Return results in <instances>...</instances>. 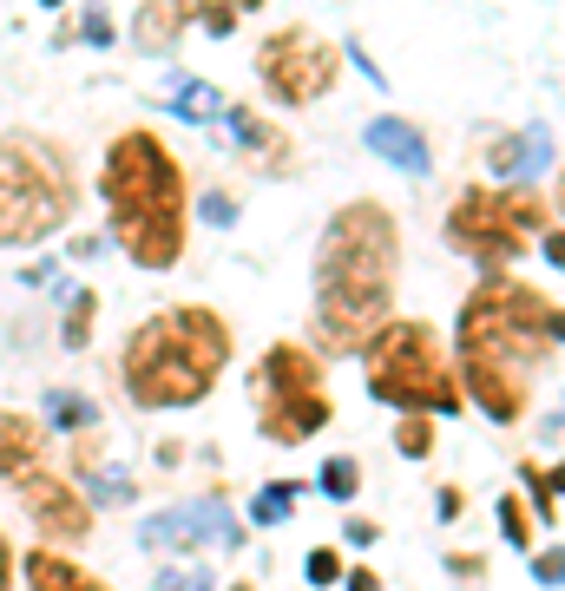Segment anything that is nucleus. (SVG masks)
<instances>
[{
	"label": "nucleus",
	"mask_w": 565,
	"mask_h": 591,
	"mask_svg": "<svg viewBox=\"0 0 565 591\" xmlns=\"http://www.w3.org/2000/svg\"><path fill=\"white\" fill-rule=\"evenodd\" d=\"M560 355V303L533 283L487 276L461 309V382L487 421H520L533 375Z\"/></svg>",
	"instance_id": "obj_1"
},
{
	"label": "nucleus",
	"mask_w": 565,
	"mask_h": 591,
	"mask_svg": "<svg viewBox=\"0 0 565 591\" xmlns=\"http://www.w3.org/2000/svg\"><path fill=\"white\" fill-rule=\"evenodd\" d=\"M395 270H402V237L382 204H349L329 217L316 250V336L329 355H355L388 322Z\"/></svg>",
	"instance_id": "obj_2"
},
{
	"label": "nucleus",
	"mask_w": 565,
	"mask_h": 591,
	"mask_svg": "<svg viewBox=\"0 0 565 591\" xmlns=\"http://www.w3.org/2000/svg\"><path fill=\"white\" fill-rule=\"evenodd\" d=\"M105 204L118 250L138 270H171L184 257V171L151 132H125L105 151Z\"/></svg>",
	"instance_id": "obj_3"
},
{
	"label": "nucleus",
	"mask_w": 565,
	"mask_h": 591,
	"mask_svg": "<svg viewBox=\"0 0 565 591\" xmlns=\"http://www.w3.org/2000/svg\"><path fill=\"white\" fill-rule=\"evenodd\" d=\"M230 362V329L224 316L184 303L158 309L132 329L125 342V395L132 408H197Z\"/></svg>",
	"instance_id": "obj_4"
},
{
	"label": "nucleus",
	"mask_w": 565,
	"mask_h": 591,
	"mask_svg": "<svg viewBox=\"0 0 565 591\" xmlns=\"http://www.w3.org/2000/svg\"><path fill=\"white\" fill-rule=\"evenodd\" d=\"M362 362H369V395L402 408V414H454V408H467L434 322H382L362 342Z\"/></svg>",
	"instance_id": "obj_5"
},
{
	"label": "nucleus",
	"mask_w": 565,
	"mask_h": 591,
	"mask_svg": "<svg viewBox=\"0 0 565 591\" xmlns=\"http://www.w3.org/2000/svg\"><path fill=\"white\" fill-rule=\"evenodd\" d=\"M72 204L79 191H72L66 158L33 132H7L0 138V243L53 237L72 217Z\"/></svg>",
	"instance_id": "obj_6"
},
{
	"label": "nucleus",
	"mask_w": 565,
	"mask_h": 591,
	"mask_svg": "<svg viewBox=\"0 0 565 591\" xmlns=\"http://www.w3.org/2000/svg\"><path fill=\"white\" fill-rule=\"evenodd\" d=\"M329 414H336V401L323 388V362L296 342H276L257 362V428L276 447H303L309 434L329 428Z\"/></svg>",
	"instance_id": "obj_7"
},
{
	"label": "nucleus",
	"mask_w": 565,
	"mask_h": 591,
	"mask_svg": "<svg viewBox=\"0 0 565 591\" xmlns=\"http://www.w3.org/2000/svg\"><path fill=\"white\" fill-rule=\"evenodd\" d=\"M533 230H546V237L560 230V211H553L540 191H467V197L454 204V217H448V243H454L461 257L487 263V270L513 263Z\"/></svg>",
	"instance_id": "obj_8"
},
{
	"label": "nucleus",
	"mask_w": 565,
	"mask_h": 591,
	"mask_svg": "<svg viewBox=\"0 0 565 591\" xmlns=\"http://www.w3.org/2000/svg\"><path fill=\"white\" fill-rule=\"evenodd\" d=\"M257 72H263V86H270L283 105H309V99H323V92L336 86L342 53H336L323 33H309V26H283V33L263 39Z\"/></svg>",
	"instance_id": "obj_9"
},
{
	"label": "nucleus",
	"mask_w": 565,
	"mask_h": 591,
	"mask_svg": "<svg viewBox=\"0 0 565 591\" xmlns=\"http://www.w3.org/2000/svg\"><path fill=\"white\" fill-rule=\"evenodd\" d=\"M20 507H26V520L59 546H86V533H92V507L79 500V487H66V474H20Z\"/></svg>",
	"instance_id": "obj_10"
},
{
	"label": "nucleus",
	"mask_w": 565,
	"mask_h": 591,
	"mask_svg": "<svg viewBox=\"0 0 565 591\" xmlns=\"http://www.w3.org/2000/svg\"><path fill=\"white\" fill-rule=\"evenodd\" d=\"M138 539L151 546V553H197V546H211V539H224V546H237V526L224 520V507H211V500H197V507H184V513H165V520H145L138 526Z\"/></svg>",
	"instance_id": "obj_11"
},
{
	"label": "nucleus",
	"mask_w": 565,
	"mask_h": 591,
	"mask_svg": "<svg viewBox=\"0 0 565 591\" xmlns=\"http://www.w3.org/2000/svg\"><path fill=\"white\" fill-rule=\"evenodd\" d=\"M191 13H204V0H145L138 20H132L138 53H165V46H178V33L191 26Z\"/></svg>",
	"instance_id": "obj_12"
},
{
	"label": "nucleus",
	"mask_w": 565,
	"mask_h": 591,
	"mask_svg": "<svg viewBox=\"0 0 565 591\" xmlns=\"http://www.w3.org/2000/svg\"><path fill=\"white\" fill-rule=\"evenodd\" d=\"M369 151H375V158H388V164H402V171H415V178L434 164L428 138H421L408 118H375V125H369Z\"/></svg>",
	"instance_id": "obj_13"
},
{
	"label": "nucleus",
	"mask_w": 565,
	"mask_h": 591,
	"mask_svg": "<svg viewBox=\"0 0 565 591\" xmlns=\"http://www.w3.org/2000/svg\"><path fill=\"white\" fill-rule=\"evenodd\" d=\"M487 164L500 178H540L553 164V132H527V138H494L487 145Z\"/></svg>",
	"instance_id": "obj_14"
},
{
	"label": "nucleus",
	"mask_w": 565,
	"mask_h": 591,
	"mask_svg": "<svg viewBox=\"0 0 565 591\" xmlns=\"http://www.w3.org/2000/svg\"><path fill=\"white\" fill-rule=\"evenodd\" d=\"M39 454H46L39 421H26V414H7V408H0V480L33 474V467H39Z\"/></svg>",
	"instance_id": "obj_15"
},
{
	"label": "nucleus",
	"mask_w": 565,
	"mask_h": 591,
	"mask_svg": "<svg viewBox=\"0 0 565 591\" xmlns=\"http://www.w3.org/2000/svg\"><path fill=\"white\" fill-rule=\"evenodd\" d=\"M26 591H112V586H105V579H92L79 559H66V553L39 546V553L26 559Z\"/></svg>",
	"instance_id": "obj_16"
},
{
	"label": "nucleus",
	"mask_w": 565,
	"mask_h": 591,
	"mask_svg": "<svg viewBox=\"0 0 565 591\" xmlns=\"http://www.w3.org/2000/svg\"><path fill=\"white\" fill-rule=\"evenodd\" d=\"M171 112H178V118H191V125H211V118H224V99H217L204 79H191V72H184V79H171Z\"/></svg>",
	"instance_id": "obj_17"
},
{
	"label": "nucleus",
	"mask_w": 565,
	"mask_h": 591,
	"mask_svg": "<svg viewBox=\"0 0 565 591\" xmlns=\"http://www.w3.org/2000/svg\"><path fill=\"white\" fill-rule=\"evenodd\" d=\"M66 296H72V309H66V349H86L92 316H99V296L92 289H66Z\"/></svg>",
	"instance_id": "obj_18"
},
{
	"label": "nucleus",
	"mask_w": 565,
	"mask_h": 591,
	"mask_svg": "<svg viewBox=\"0 0 565 591\" xmlns=\"http://www.w3.org/2000/svg\"><path fill=\"white\" fill-rule=\"evenodd\" d=\"M290 507H296V487H290V480H276V487H263V493H257L250 520H257V526H283V520H290Z\"/></svg>",
	"instance_id": "obj_19"
},
{
	"label": "nucleus",
	"mask_w": 565,
	"mask_h": 591,
	"mask_svg": "<svg viewBox=\"0 0 565 591\" xmlns=\"http://www.w3.org/2000/svg\"><path fill=\"white\" fill-rule=\"evenodd\" d=\"M224 125L237 132V145H244V151H270V138H283V132H270L263 118H250V112H237V105L224 112Z\"/></svg>",
	"instance_id": "obj_20"
},
{
	"label": "nucleus",
	"mask_w": 565,
	"mask_h": 591,
	"mask_svg": "<svg viewBox=\"0 0 565 591\" xmlns=\"http://www.w3.org/2000/svg\"><path fill=\"white\" fill-rule=\"evenodd\" d=\"M527 487L540 493V513H546V520H560V474H553V467H540V461H527Z\"/></svg>",
	"instance_id": "obj_21"
},
{
	"label": "nucleus",
	"mask_w": 565,
	"mask_h": 591,
	"mask_svg": "<svg viewBox=\"0 0 565 591\" xmlns=\"http://www.w3.org/2000/svg\"><path fill=\"white\" fill-rule=\"evenodd\" d=\"M395 447H402V454H408V461H421V454H428V447H434V428H428V421H421V414H408V421H402V428H395Z\"/></svg>",
	"instance_id": "obj_22"
},
{
	"label": "nucleus",
	"mask_w": 565,
	"mask_h": 591,
	"mask_svg": "<svg viewBox=\"0 0 565 591\" xmlns=\"http://www.w3.org/2000/svg\"><path fill=\"white\" fill-rule=\"evenodd\" d=\"M355 487H362L355 461H329V467H323V493H329V500H355Z\"/></svg>",
	"instance_id": "obj_23"
},
{
	"label": "nucleus",
	"mask_w": 565,
	"mask_h": 591,
	"mask_svg": "<svg viewBox=\"0 0 565 591\" xmlns=\"http://www.w3.org/2000/svg\"><path fill=\"white\" fill-rule=\"evenodd\" d=\"M303 572H309V586H336V579H342V553H329V546H316Z\"/></svg>",
	"instance_id": "obj_24"
},
{
	"label": "nucleus",
	"mask_w": 565,
	"mask_h": 591,
	"mask_svg": "<svg viewBox=\"0 0 565 591\" xmlns=\"http://www.w3.org/2000/svg\"><path fill=\"white\" fill-rule=\"evenodd\" d=\"M500 526H507L513 546H533V526H527V507L520 500H500Z\"/></svg>",
	"instance_id": "obj_25"
},
{
	"label": "nucleus",
	"mask_w": 565,
	"mask_h": 591,
	"mask_svg": "<svg viewBox=\"0 0 565 591\" xmlns=\"http://www.w3.org/2000/svg\"><path fill=\"white\" fill-rule=\"evenodd\" d=\"M53 421H59V428H86V421H92V408H86L79 395H53Z\"/></svg>",
	"instance_id": "obj_26"
},
{
	"label": "nucleus",
	"mask_w": 565,
	"mask_h": 591,
	"mask_svg": "<svg viewBox=\"0 0 565 591\" xmlns=\"http://www.w3.org/2000/svg\"><path fill=\"white\" fill-rule=\"evenodd\" d=\"M204 20H211V33L224 39V33L237 26V7H230V0H211V7H204Z\"/></svg>",
	"instance_id": "obj_27"
},
{
	"label": "nucleus",
	"mask_w": 565,
	"mask_h": 591,
	"mask_svg": "<svg viewBox=\"0 0 565 591\" xmlns=\"http://www.w3.org/2000/svg\"><path fill=\"white\" fill-rule=\"evenodd\" d=\"M86 39H92V46H112V20H105V7L86 13Z\"/></svg>",
	"instance_id": "obj_28"
},
{
	"label": "nucleus",
	"mask_w": 565,
	"mask_h": 591,
	"mask_svg": "<svg viewBox=\"0 0 565 591\" xmlns=\"http://www.w3.org/2000/svg\"><path fill=\"white\" fill-rule=\"evenodd\" d=\"M204 217H211V224H230V217H237V204L217 191V197H204Z\"/></svg>",
	"instance_id": "obj_29"
},
{
	"label": "nucleus",
	"mask_w": 565,
	"mask_h": 591,
	"mask_svg": "<svg viewBox=\"0 0 565 591\" xmlns=\"http://www.w3.org/2000/svg\"><path fill=\"white\" fill-rule=\"evenodd\" d=\"M448 572H454V579H481V559H474V553H454Z\"/></svg>",
	"instance_id": "obj_30"
},
{
	"label": "nucleus",
	"mask_w": 565,
	"mask_h": 591,
	"mask_svg": "<svg viewBox=\"0 0 565 591\" xmlns=\"http://www.w3.org/2000/svg\"><path fill=\"white\" fill-rule=\"evenodd\" d=\"M533 579H546V586H560V553H540V559H533Z\"/></svg>",
	"instance_id": "obj_31"
},
{
	"label": "nucleus",
	"mask_w": 565,
	"mask_h": 591,
	"mask_svg": "<svg viewBox=\"0 0 565 591\" xmlns=\"http://www.w3.org/2000/svg\"><path fill=\"white\" fill-rule=\"evenodd\" d=\"M349 591H382V579H375V572H355V579H349Z\"/></svg>",
	"instance_id": "obj_32"
},
{
	"label": "nucleus",
	"mask_w": 565,
	"mask_h": 591,
	"mask_svg": "<svg viewBox=\"0 0 565 591\" xmlns=\"http://www.w3.org/2000/svg\"><path fill=\"white\" fill-rule=\"evenodd\" d=\"M0 591H7V539H0Z\"/></svg>",
	"instance_id": "obj_33"
},
{
	"label": "nucleus",
	"mask_w": 565,
	"mask_h": 591,
	"mask_svg": "<svg viewBox=\"0 0 565 591\" xmlns=\"http://www.w3.org/2000/svg\"><path fill=\"white\" fill-rule=\"evenodd\" d=\"M230 7H237V13H244V7H257V0H230Z\"/></svg>",
	"instance_id": "obj_34"
},
{
	"label": "nucleus",
	"mask_w": 565,
	"mask_h": 591,
	"mask_svg": "<svg viewBox=\"0 0 565 591\" xmlns=\"http://www.w3.org/2000/svg\"><path fill=\"white\" fill-rule=\"evenodd\" d=\"M46 7H59V0H46Z\"/></svg>",
	"instance_id": "obj_35"
}]
</instances>
